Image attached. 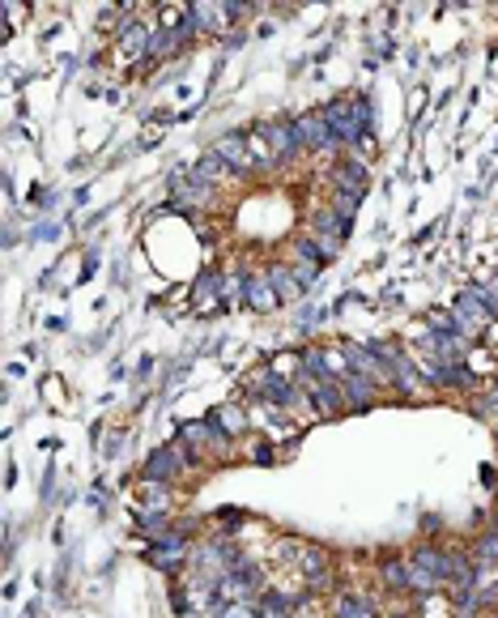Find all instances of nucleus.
Listing matches in <instances>:
<instances>
[{
	"instance_id": "obj_1",
	"label": "nucleus",
	"mask_w": 498,
	"mask_h": 618,
	"mask_svg": "<svg viewBox=\"0 0 498 618\" xmlns=\"http://www.w3.org/2000/svg\"><path fill=\"white\" fill-rule=\"evenodd\" d=\"M188 554H192V537L179 533V529H171L166 537H158V542H149V551H145V559L154 563V568H162L166 576H175L183 563H188Z\"/></svg>"
},
{
	"instance_id": "obj_2",
	"label": "nucleus",
	"mask_w": 498,
	"mask_h": 618,
	"mask_svg": "<svg viewBox=\"0 0 498 618\" xmlns=\"http://www.w3.org/2000/svg\"><path fill=\"white\" fill-rule=\"evenodd\" d=\"M451 316H456V325H460V333L465 337H482V328L494 320V311L485 308L482 299L473 294V286H468L460 299H456V308H451Z\"/></svg>"
},
{
	"instance_id": "obj_3",
	"label": "nucleus",
	"mask_w": 498,
	"mask_h": 618,
	"mask_svg": "<svg viewBox=\"0 0 498 618\" xmlns=\"http://www.w3.org/2000/svg\"><path fill=\"white\" fill-rule=\"evenodd\" d=\"M183 470H188V465H183V456H179L175 440H171L166 448H154V452H149L141 478H145V482H171V478H179Z\"/></svg>"
},
{
	"instance_id": "obj_4",
	"label": "nucleus",
	"mask_w": 498,
	"mask_h": 618,
	"mask_svg": "<svg viewBox=\"0 0 498 618\" xmlns=\"http://www.w3.org/2000/svg\"><path fill=\"white\" fill-rule=\"evenodd\" d=\"M333 184H337V193H350V196H362L370 184V166L367 158H345V163L333 166Z\"/></svg>"
},
{
	"instance_id": "obj_5",
	"label": "nucleus",
	"mask_w": 498,
	"mask_h": 618,
	"mask_svg": "<svg viewBox=\"0 0 498 618\" xmlns=\"http://www.w3.org/2000/svg\"><path fill=\"white\" fill-rule=\"evenodd\" d=\"M243 299H247V308L252 311H277V303H281V294L269 286V277L264 273L243 277Z\"/></svg>"
},
{
	"instance_id": "obj_6",
	"label": "nucleus",
	"mask_w": 498,
	"mask_h": 618,
	"mask_svg": "<svg viewBox=\"0 0 498 618\" xmlns=\"http://www.w3.org/2000/svg\"><path fill=\"white\" fill-rule=\"evenodd\" d=\"M294 124H298L303 146H311V149H333L337 146V137H333V129H328L324 112H311V115H303V120H294Z\"/></svg>"
},
{
	"instance_id": "obj_7",
	"label": "nucleus",
	"mask_w": 498,
	"mask_h": 618,
	"mask_svg": "<svg viewBox=\"0 0 498 618\" xmlns=\"http://www.w3.org/2000/svg\"><path fill=\"white\" fill-rule=\"evenodd\" d=\"M213 154L222 158L230 171H256V163H252V149H247V137H222L218 146H213Z\"/></svg>"
},
{
	"instance_id": "obj_8",
	"label": "nucleus",
	"mask_w": 498,
	"mask_h": 618,
	"mask_svg": "<svg viewBox=\"0 0 498 618\" xmlns=\"http://www.w3.org/2000/svg\"><path fill=\"white\" fill-rule=\"evenodd\" d=\"M209 423L218 426L222 435H230V440H235V435H243V431L252 426V414H247V409H243L239 401H230V406H218V409H213Z\"/></svg>"
},
{
	"instance_id": "obj_9",
	"label": "nucleus",
	"mask_w": 498,
	"mask_h": 618,
	"mask_svg": "<svg viewBox=\"0 0 498 618\" xmlns=\"http://www.w3.org/2000/svg\"><path fill=\"white\" fill-rule=\"evenodd\" d=\"M341 392H345V406L350 409H367L375 406V380H367V375H341Z\"/></svg>"
},
{
	"instance_id": "obj_10",
	"label": "nucleus",
	"mask_w": 498,
	"mask_h": 618,
	"mask_svg": "<svg viewBox=\"0 0 498 618\" xmlns=\"http://www.w3.org/2000/svg\"><path fill=\"white\" fill-rule=\"evenodd\" d=\"M333 618H379V605L367 593H341L333 602Z\"/></svg>"
},
{
	"instance_id": "obj_11",
	"label": "nucleus",
	"mask_w": 498,
	"mask_h": 618,
	"mask_svg": "<svg viewBox=\"0 0 498 618\" xmlns=\"http://www.w3.org/2000/svg\"><path fill=\"white\" fill-rule=\"evenodd\" d=\"M132 529L141 537H149V542H158V537H166L175 529V516H171V512H149V507H145V512L132 516Z\"/></svg>"
},
{
	"instance_id": "obj_12",
	"label": "nucleus",
	"mask_w": 498,
	"mask_h": 618,
	"mask_svg": "<svg viewBox=\"0 0 498 618\" xmlns=\"http://www.w3.org/2000/svg\"><path fill=\"white\" fill-rule=\"evenodd\" d=\"M379 576H384V588L401 593V588H409L414 568H409V559H401V554H384V559H379Z\"/></svg>"
},
{
	"instance_id": "obj_13",
	"label": "nucleus",
	"mask_w": 498,
	"mask_h": 618,
	"mask_svg": "<svg viewBox=\"0 0 498 618\" xmlns=\"http://www.w3.org/2000/svg\"><path fill=\"white\" fill-rule=\"evenodd\" d=\"M473 568H477V576H485L490 568H498V529H485L477 542H473Z\"/></svg>"
},
{
	"instance_id": "obj_14",
	"label": "nucleus",
	"mask_w": 498,
	"mask_h": 618,
	"mask_svg": "<svg viewBox=\"0 0 498 618\" xmlns=\"http://www.w3.org/2000/svg\"><path fill=\"white\" fill-rule=\"evenodd\" d=\"M230 175H235V171H230V166H226L213 149L200 158V163H196V179H200V184H209V188H213V184H222V179H230Z\"/></svg>"
},
{
	"instance_id": "obj_15",
	"label": "nucleus",
	"mask_w": 498,
	"mask_h": 618,
	"mask_svg": "<svg viewBox=\"0 0 498 618\" xmlns=\"http://www.w3.org/2000/svg\"><path fill=\"white\" fill-rule=\"evenodd\" d=\"M218 294H222V277H218V273H200V282L192 286L196 308H218Z\"/></svg>"
},
{
	"instance_id": "obj_16",
	"label": "nucleus",
	"mask_w": 498,
	"mask_h": 618,
	"mask_svg": "<svg viewBox=\"0 0 498 618\" xmlns=\"http://www.w3.org/2000/svg\"><path fill=\"white\" fill-rule=\"evenodd\" d=\"M264 277H269V286H273L281 299L298 291V282H294V269H286V264H269V273H264Z\"/></svg>"
},
{
	"instance_id": "obj_17",
	"label": "nucleus",
	"mask_w": 498,
	"mask_h": 618,
	"mask_svg": "<svg viewBox=\"0 0 498 618\" xmlns=\"http://www.w3.org/2000/svg\"><path fill=\"white\" fill-rule=\"evenodd\" d=\"M294 256H298V261H307V264H316V269H324V264H328V256H324V247L316 244V239H298V244H294Z\"/></svg>"
},
{
	"instance_id": "obj_18",
	"label": "nucleus",
	"mask_w": 498,
	"mask_h": 618,
	"mask_svg": "<svg viewBox=\"0 0 498 618\" xmlns=\"http://www.w3.org/2000/svg\"><path fill=\"white\" fill-rule=\"evenodd\" d=\"M243 524H247V512H239V507H222L218 512V529L222 533H239Z\"/></svg>"
},
{
	"instance_id": "obj_19",
	"label": "nucleus",
	"mask_w": 498,
	"mask_h": 618,
	"mask_svg": "<svg viewBox=\"0 0 498 618\" xmlns=\"http://www.w3.org/2000/svg\"><path fill=\"white\" fill-rule=\"evenodd\" d=\"M218 618H260V610H256V602H230V605H222Z\"/></svg>"
},
{
	"instance_id": "obj_20",
	"label": "nucleus",
	"mask_w": 498,
	"mask_h": 618,
	"mask_svg": "<svg viewBox=\"0 0 498 618\" xmlns=\"http://www.w3.org/2000/svg\"><path fill=\"white\" fill-rule=\"evenodd\" d=\"M316 273H320V269H316V264H294V282H298V291H311V286H316Z\"/></svg>"
},
{
	"instance_id": "obj_21",
	"label": "nucleus",
	"mask_w": 498,
	"mask_h": 618,
	"mask_svg": "<svg viewBox=\"0 0 498 618\" xmlns=\"http://www.w3.org/2000/svg\"><path fill=\"white\" fill-rule=\"evenodd\" d=\"M418 602H422V610H426V618H451L448 602H439V593H434V597H418Z\"/></svg>"
},
{
	"instance_id": "obj_22",
	"label": "nucleus",
	"mask_w": 498,
	"mask_h": 618,
	"mask_svg": "<svg viewBox=\"0 0 498 618\" xmlns=\"http://www.w3.org/2000/svg\"><path fill=\"white\" fill-rule=\"evenodd\" d=\"M273 448H277L273 440H256V452H252V461H256V465H273V461H277Z\"/></svg>"
},
{
	"instance_id": "obj_23",
	"label": "nucleus",
	"mask_w": 498,
	"mask_h": 618,
	"mask_svg": "<svg viewBox=\"0 0 498 618\" xmlns=\"http://www.w3.org/2000/svg\"><path fill=\"white\" fill-rule=\"evenodd\" d=\"M477 342H482L485 350H498V316H494V320H490V325L482 328V337H477Z\"/></svg>"
},
{
	"instance_id": "obj_24",
	"label": "nucleus",
	"mask_w": 498,
	"mask_h": 618,
	"mask_svg": "<svg viewBox=\"0 0 498 618\" xmlns=\"http://www.w3.org/2000/svg\"><path fill=\"white\" fill-rule=\"evenodd\" d=\"M434 533H443V521H439V516H426V521H422V537H434Z\"/></svg>"
},
{
	"instance_id": "obj_25",
	"label": "nucleus",
	"mask_w": 498,
	"mask_h": 618,
	"mask_svg": "<svg viewBox=\"0 0 498 618\" xmlns=\"http://www.w3.org/2000/svg\"><path fill=\"white\" fill-rule=\"evenodd\" d=\"M494 618H498V614H494Z\"/></svg>"
}]
</instances>
